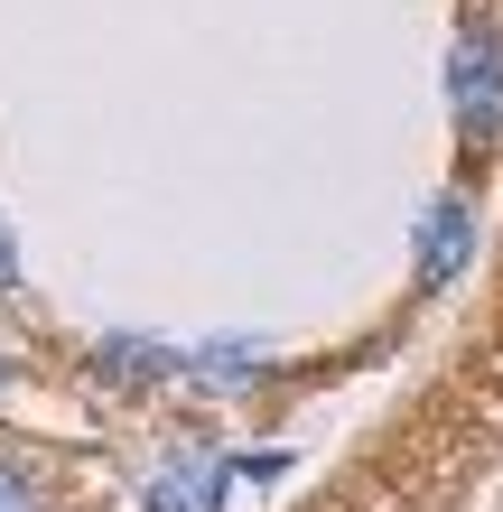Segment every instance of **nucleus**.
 I'll return each instance as SVG.
<instances>
[{"label":"nucleus","mask_w":503,"mask_h":512,"mask_svg":"<svg viewBox=\"0 0 503 512\" xmlns=\"http://www.w3.org/2000/svg\"><path fill=\"white\" fill-rule=\"evenodd\" d=\"M457 103H466V131H494L503 122V66H494L485 28H466V47H457Z\"/></svg>","instance_id":"f257e3e1"},{"label":"nucleus","mask_w":503,"mask_h":512,"mask_svg":"<svg viewBox=\"0 0 503 512\" xmlns=\"http://www.w3.org/2000/svg\"><path fill=\"white\" fill-rule=\"evenodd\" d=\"M457 252H466V215H457V205H438V215H429V270H438V280L457 270Z\"/></svg>","instance_id":"f03ea898"},{"label":"nucleus","mask_w":503,"mask_h":512,"mask_svg":"<svg viewBox=\"0 0 503 512\" xmlns=\"http://www.w3.org/2000/svg\"><path fill=\"white\" fill-rule=\"evenodd\" d=\"M0 512H38V494H28V475L0 466Z\"/></svg>","instance_id":"7ed1b4c3"},{"label":"nucleus","mask_w":503,"mask_h":512,"mask_svg":"<svg viewBox=\"0 0 503 512\" xmlns=\"http://www.w3.org/2000/svg\"><path fill=\"white\" fill-rule=\"evenodd\" d=\"M0 289H10V243H0Z\"/></svg>","instance_id":"20e7f679"}]
</instances>
